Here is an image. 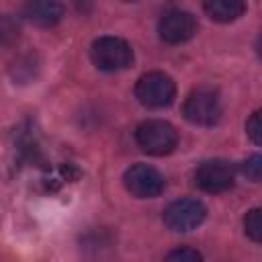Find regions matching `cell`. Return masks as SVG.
<instances>
[{
  "label": "cell",
  "mask_w": 262,
  "mask_h": 262,
  "mask_svg": "<svg viewBox=\"0 0 262 262\" xmlns=\"http://www.w3.org/2000/svg\"><path fill=\"white\" fill-rule=\"evenodd\" d=\"M90 59L98 70L119 72L133 63V49L121 37H98L90 45Z\"/></svg>",
  "instance_id": "1"
},
{
  "label": "cell",
  "mask_w": 262,
  "mask_h": 262,
  "mask_svg": "<svg viewBox=\"0 0 262 262\" xmlns=\"http://www.w3.org/2000/svg\"><path fill=\"white\" fill-rule=\"evenodd\" d=\"M135 141L149 156H166L176 149L178 133L168 121L149 119L135 129Z\"/></svg>",
  "instance_id": "2"
},
{
  "label": "cell",
  "mask_w": 262,
  "mask_h": 262,
  "mask_svg": "<svg viewBox=\"0 0 262 262\" xmlns=\"http://www.w3.org/2000/svg\"><path fill=\"white\" fill-rule=\"evenodd\" d=\"M135 98L147 108H166L176 98V84L164 72H147L135 84Z\"/></svg>",
  "instance_id": "3"
},
{
  "label": "cell",
  "mask_w": 262,
  "mask_h": 262,
  "mask_svg": "<svg viewBox=\"0 0 262 262\" xmlns=\"http://www.w3.org/2000/svg\"><path fill=\"white\" fill-rule=\"evenodd\" d=\"M182 113L186 121H190L192 125L211 127L221 119V98L213 88H207V86L194 88L186 96Z\"/></svg>",
  "instance_id": "4"
},
{
  "label": "cell",
  "mask_w": 262,
  "mask_h": 262,
  "mask_svg": "<svg viewBox=\"0 0 262 262\" xmlns=\"http://www.w3.org/2000/svg\"><path fill=\"white\" fill-rule=\"evenodd\" d=\"M207 217V207L199 199H178L164 211V223L172 231H190Z\"/></svg>",
  "instance_id": "5"
},
{
  "label": "cell",
  "mask_w": 262,
  "mask_h": 262,
  "mask_svg": "<svg viewBox=\"0 0 262 262\" xmlns=\"http://www.w3.org/2000/svg\"><path fill=\"white\" fill-rule=\"evenodd\" d=\"M194 180H196L199 188L205 192H211V194L225 192L235 182V168L231 162L221 160V158L207 160L196 168Z\"/></svg>",
  "instance_id": "6"
},
{
  "label": "cell",
  "mask_w": 262,
  "mask_h": 262,
  "mask_svg": "<svg viewBox=\"0 0 262 262\" xmlns=\"http://www.w3.org/2000/svg\"><path fill=\"white\" fill-rule=\"evenodd\" d=\"M123 182H125V188L137 199H154L162 194L166 186L164 176L154 166H147V164H133L131 168H127Z\"/></svg>",
  "instance_id": "7"
},
{
  "label": "cell",
  "mask_w": 262,
  "mask_h": 262,
  "mask_svg": "<svg viewBox=\"0 0 262 262\" xmlns=\"http://www.w3.org/2000/svg\"><path fill=\"white\" fill-rule=\"evenodd\" d=\"M158 33L164 43H170V45L184 43V41L192 39L196 33V18L190 12L180 10V8L168 10L162 14V18L158 23Z\"/></svg>",
  "instance_id": "8"
},
{
  "label": "cell",
  "mask_w": 262,
  "mask_h": 262,
  "mask_svg": "<svg viewBox=\"0 0 262 262\" xmlns=\"http://www.w3.org/2000/svg\"><path fill=\"white\" fill-rule=\"evenodd\" d=\"M23 16L39 27H53L63 18V6L59 2L41 0V2H29L23 6Z\"/></svg>",
  "instance_id": "9"
},
{
  "label": "cell",
  "mask_w": 262,
  "mask_h": 262,
  "mask_svg": "<svg viewBox=\"0 0 262 262\" xmlns=\"http://www.w3.org/2000/svg\"><path fill=\"white\" fill-rule=\"evenodd\" d=\"M209 18L217 23H231L237 20L246 12V4L242 0H211L203 4Z\"/></svg>",
  "instance_id": "10"
},
{
  "label": "cell",
  "mask_w": 262,
  "mask_h": 262,
  "mask_svg": "<svg viewBox=\"0 0 262 262\" xmlns=\"http://www.w3.org/2000/svg\"><path fill=\"white\" fill-rule=\"evenodd\" d=\"M260 213H262L260 209H252L244 217V231L252 242L262 239V215Z\"/></svg>",
  "instance_id": "11"
},
{
  "label": "cell",
  "mask_w": 262,
  "mask_h": 262,
  "mask_svg": "<svg viewBox=\"0 0 262 262\" xmlns=\"http://www.w3.org/2000/svg\"><path fill=\"white\" fill-rule=\"evenodd\" d=\"M164 262H203V256L194 248L180 246V248H174L172 252H168Z\"/></svg>",
  "instance_id": "12"
},
{
  "label": "cell",
  "mask_w": 262,
  "mask_h": 262,
  "mask_svg": "<svg viewBox=\"0 0 262 262\" xmlns=\"http://www.w3.org/2000/svg\"><path fill=\"white\" fill-rule=\"evenodd\" d=\"M16 37H18V25L10 16L2 14L0 16V45H8Z\"/></svg>",
  "instance_id": "13"
},
{
  "label": "cell",
  "mask_w": 262,
  "mask_h": 262,
  "mask_svg": "<svg viewBox=\"0 0 262 262\" xmlns=\"http://www.w3.org/2000/svg\"><path fill=\"white\" fill-rule=\"evenodd\" d=\"M242 172H244L252 182H258V180H260V176H262V158H260L258 154L250 156V158L244 162Z\"/></svg>",
  "instance_id": "14"
},
{
  "label": "cell",
  "mask_w": 262,
  "mask_h": 262,
  "mask_svg": "<svg viewBox=\"0 0 262 262\" xmlns=\"http://www.w3.org/2000/svg\"><path fill=\"white\" fill-rule=\"evenodd\" d=\"M246 133H248V137L256 143V145H260L262 143V123H260V111H256V113H252V117L248 119V123H246Z\"/></svg>",
  "instance_id": "15"
}]
</instances>
